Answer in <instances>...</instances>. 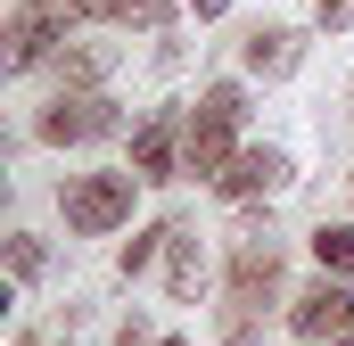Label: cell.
Instances as JSON below:
<instances>
[{"label": "cell", "instance_id": "7c38bea8", "mask_svg": "<svg viewBox=\"0 0 354 346\" xmlns=\"http://www.w3.org/2000/svg\"><path fill=\"white\" fill-rule=\"evenodd\" d=\"M157 248H174V223H157V231H140V239H124V280H140V272L157 264Z\"/></svg>", "mask_w": 354, "mask_h": 346}, {"label": "cell", "instance_id": "2e32d148", "mask_svg": "<svg viewBox=\"0 0 354 346\" xmlns=\"http://www.w3.org/2000/svg\"><path fill=\"white\" fill-rule=\"evenodd\" d=\"M313 17H322V25L338 33V25H354V0H313Z\"/></svg>", "mask_w": 354, "mask_h": 346}, {"label": "cell", "instance_id": "44dd1931", "mask_svg": "<svg viewBox=\"0 0 354 346\" xmlns=\"http://www.w3.org/2000/svg\"><path fill=\"white\" fill-rule=\"evenodd\" d=\"M346 346H354V338H346Z\"/></svg>", "mask_w": 354, "mask_h": 346}, {"label": "cell", "instance_id": "ba28073f", "mask_svg": "<svg viewBox=\"0 0 354 346\" xmlns=\"http://www.w3.org/2000/svg\"><path fill=\"white\" fill-rule=\"evenodd\" d=\"M66 25H165V0H50Z\"/></svg>", "mask_w": 354, "mask_h": 346}, {"label": "cell", "instance_id": "9a60e30c", "mask_svg": "<svg viewBox=\"0 0 354 346\" xmlns=\"http://www.w3.org/2000/svg\"><path fill=\"white\" fill-rule=\"evenodd\" d=\"M8 272H17V280H33V272H41V248H33V239H17V248H8Z\"/></svg>", "mask_w": 354, "mask_h": 346}, {"label": "cell", "instance_id": "30bf717a", "mask_svg": "<svg viewBox=\"0 0 354 346\" xmlns=\"http://www.w3.org/2000/svg\"><path fill=\"white\" fill-rule=\"evenodd\" d=\"M132 173H140V181H165V173H174V116H149V124L132 132Z\"/></svg>", "mask_w": 354, "mask_h": 346}, {"label": "cell", "instance_id": "5bb4252c", "mask_svg": "<svg viewBox=\"0 0 354 346\" xmlns=\"http://www.w3.org/2000/svg\"><path fill=\"white\" fill-rule=\"evenodd\" d=\"M58 75H66V83H99V75H107V50H66Z\"/></svg>", "mask_w": 354, "mask_h": 346}, {"label": "cell", "instance_id": "8fae6325", "mask_svg": "<svg viewBox=\"0 0 354 346\" xmlns=\"http://www.w3.org/2000/svg\"><path fill=\"white\" fill-rule=\"evenodd\" d=\"M313 256H322V272H354V223H322Z\"/></svg>", "mask_w": 354, "mask_h": 346}, {"label": "cell", "instance_id": "ffe728a7", "mask_svg": "<svg viewBox=\"0 0 354 346\" xmlns=\"http://www.w3.org/2000/svg\"><path fill=\"white\" fill-rule=\"evenodd\" d=\"M165 346H181V338H165Z\"/></svg>", "mask_w": 354, "mask_h": 346}, {"label": "cell", "instance_id": "277c9868", "mask_svg": "<svg viewBox=\"0 0 354 346\" xmlns=\"http://www.w3.org/2000/svg\"><path fill=\"white\" fill-rule=\"evenodd\" d=\"M288 330H297L305 346H330V338H346V330H354V289H346V280H313V289L297 297Z\"/></svg>", "mask_w": 354, "mask_h": 346}, {"label": "cell", "instance_id": "3957f363", "mask_svg": "<svg viewBox=\"0 0 354 346\" xmlns=\"http://www.w3.org/2000/svg\"><path fill=\"white\" fill-rule=\"evenodd\" d=\"M115 132V99H99V91H83V99H50V116H41V140L50 149H83V140H107Z\"/></svg>", "mask_w": 354, "mask_h": 346}, {"label": "cell", "instance_id": "5b68a950", "mask_svg": "<svg viewBox=\"0 0 354 346\" xmlns=\"http://www.w3.org/2000/svg\"><path fill=\"white\" fill-rule=\"evenodd\" d=\"M272 289H280V248H272L264 231L231 239V313H256Z\"/></svg>", "mask_w": 354, "mask_h": 346}, {"label": "cell", "instance_id": "ac0fdd59", "mask_svg": "<svg viewBox=\"0 0 354 346\" xmlns=\"http://www.w3.org/2000/svg\"><path fill=\"white\" fill-rule=\"evenodd\" d=\"M115 346H149V330H140V322H132V330H124V338H115Z\"/></svg>", "mask_w": 354, "mask_h": 346}, {"label": "cell", "instance_id": "4fadbf2b", "mask_svg": "<svg viewBox=\"0 0 354 346\" xmlns=\"http://www.w3.org/2000/svg\"><path fill=\"white\" fill-rule=\"evenodd\" d=\"M198 280H206V264H198V239H181V231H174V297H198Z\"/></svg>", "mask_w": 354, "mask_h": 346}, {"label": "cell", "instance_id": "8992f818", "mask_svg": "<svg viewBox=\"0 0 354 346\" xmlns=\"http://www.w3.org/2000/svg\"><path fill=\"white\" fill-rule=\"evenodd\" d=\"M58 25H66V17H58L50 0H17V17H8V66H17V75L41 66L50 42H58Z\"/></svg>", "mask_w": 354, "mask_h": 346}, {"label": "cell", "instance_id": "6da1fadb", "mask_svg": "<svg viewBox=\"0 0 354 346\" xmlns=\"http://www.w3.org/2000/svg\"><path fill=\"white\" fill-rule=\"evenodd\" d=\"M239 116H248V99H239V83H206V91H198V116H189V140H181V157H189V173H223L231 157H239Z\"/></svg>", "mask_w": 354, "mask_h": 346}, {"label": "cell", "instance_id": "7a4b0ae2", "mask_svg": "<svg viewBox=\"0 0 354 346\" xmlns=\"http://www.w3.org/2000/svg\"><path fill=\"white\" fill-rule=\"evenodd\" d=\"M132 181L140 173H83L66 190V231H115L132 215Z\"/></svg>", "mask_w": 354, "mask_h": 346}, {"label": "cell", "instance_id": "9c48e42d", "mask_svg": "<svg viewBox=\"0 0 354 346\" xmlns=\"http://www.w3.org/2000/svg\"><path fill=\"white\" fill-rule=\"evenodd\" d=\"M239 58H248V75H288V66L305 58V33H297V25H256Z\"/></svg>", "mask_w": 354, "mask_h": 346}, {"label": "cell", "instance_id": "52a82bcc", "mask_svg": "<svg viewBox=\"0 0 354 346\" xmlns=\"http://www.w3.org/2000/svg\"><path fill=\"white\" fill-rule=\"evenodd\" d=\"M214 190L223 198H272V190H288V157L280 149H239L231 165L214 173Z\"/></svg>", "mask_w": 354, "mask_h": 346}, {"label": "cell", "instance_id": "e0dca14e", "mask_svg": "<svg viewBox=\"0 0 354 346\" xmlns=\"http://www.w3.org/2000/svg\"><path fill=\"white\" fill-rule=\"evenodd\" d=\"M223 8H231V0H189V17H223Z\"/></svg>", "mask_w": 354, "mask_h": 346}, {"label": "cell", "instance_id": "d6986e66", "mask_svg": "<svg viewBox=\"0 0 354 346\" xmlns=\"http://www.w3.org/2000/svg\"><path fill=\"white\" fill-rule=\"evenodd\" d=\"M17 346H75V338H41V330H33V338H17Z\"/></svg>", "mask_w": 354, "mask_h": 346}]
</instances>
